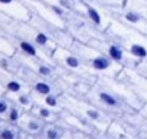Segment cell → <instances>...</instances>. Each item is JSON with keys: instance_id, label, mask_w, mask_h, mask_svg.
<instances>
[{"instance_id": "8992f818", "label": "cell", "mask_w": 147, "mask_h": 139, "mask_svg": "<svg viewBox=\"0 0 147 139\" xmlns=\"http://www.w3.org/2000/svg\"><path fill=\"white\" fill-rule=\"evenodd\" d=\"M87 15H88L90 20H91L95 26H100V25H101V15L98 13V10H97V9H94V7L88 6V7H87Z\"/></svg>"}, {"instance_id": "9c48e42d", "label": "cell", "mask_w": 147, "mask_h": 139, "mask_svg": "<svg viewBox=\"0 0 147 139\" xmlns=\"http://www.w3.org/2000/svg\"><path fill=\"white\" fill-rule=\"evenodd\" d=\"M45 138L46 139H59L61 138V130L55 126H49L45 130Z\"/></svg>"}, {"instance_id": "7a4b0ae2", "label": "cell", "mask_w": 147, "mask_h": 139, "mask_svg": "<svg viewBox=\"0 0 147 139\" xmlns=\"http://www.w3.org/2000/svg\"><path fill=\"white\" fill-rule=\"evenodd\" d=\"M100 100L107 105V106H111V108H117L120 103H118V99L115 96H113L111 93L108 92H100Z\"/></svg>"}, {"instance_id": "7402d4cb", "label": "cell", "mask_w": 147, "mask_h": 139, "mask_svg": "<svg viewBox=\"0 0 147 139\" xmlns=\"http://www.w3.org/2000/svg\"><path fill=\"white\" fill-rule=\"evenodd\" d=\"M52 10H53V13L58 15V16H63V13H65V9H63L62 6H52Z\"/></svg>"}, {"instance_id": "5b68a950", "label": "cell", "mask_w": 147, "mask_h": 139, "mask_svg": "<svg viewBox=\"0 0 147 139\" xmlns=\"http://www.w3.org/2000/svg\"><path fill=\"white\" fill-rule=\"evenodd\" d=\"M0 139H18V132L13 128L3 126L0 128Z\"/></svg>"}, {"instance_id": "30bf717a", "label": "cell", "mask_w": 147, "mask_h": 139, "mask_svg": "<svg viewBox=\"0 0 147 139\" xmlns=\"http://www.w3.org/2000/svg\"><path fill=\"white\" fill-rule=\"evenodd\" d=\"M7 119H9V122L16 123L20 119V110L18 108H15V106H10V109L7 112Z\"/></svg>"}, {"instance_id": "52a82bcc", "label": "cell", "mask_w": 147, "mask_h": 139, "mask_svg": "<svg viewBox=\"0 0 147 139\" xmlns=\"http://www.w3.org/2000/svg\"><path fill=\"white\" fill-rule=\"evenodd\" d=\"M33 89H35V92H36V93L43 95V96L49 95V93H51V90H52L51 85H48L46 82H36V83H35V86H33Z\"/></svg>"}, {"instance_id": "2e32d148", "label": "cell", "mask_w": 147, "mask_h": 139, "mask_svg": "<svg viewBox=\"0 0 147 139\" xmlns=\"http://www.w3.org/2000/svg\"><path fill=\"white\" fill-rule=\"evenodd\" d=\"M38 73L40 75V76H51L52 75V69L49 67V66H46V65H40L39 67H38Z\"/></svg>"}, {"instance_id": "e0dca14e", "label": "cell", "mask_w": 147, "mask_h": 139, "mask_svg": "<svg viewBox=\"0 0 147 139\" xmlns=\"http://www.w3.org/2000/svg\"><path fill=\"white\" fill-rule=\"evenodd\" d=\"M45 103H46L48 106H51V108H55V106L58 105V99H56V96H55V95L49 93V95H46V96H45Z\"/></svg>"}, {"instance_id": "6da1fadb", "label": "cell", "mask_w": 147, "mask_h": 139, "mask_svg": "<svg viewBox=\"0 0 147 139\" xmlns=\"http://www.w3.org/2000/svg\"><path fill=\"white\" fill-rule=\"evenodd\" d=\"M110 65H111V62L105 56H97L91 62V66H92V69H95V70H107V69L110 67Z\"/></svg>"}, {"instance_id": "3957f363", "label": "cell", "mask_w": 147, "mask_h": 139, "mask_svg": "<svg viewBox=\"0 0 147 139\" xmlns=\"http://www.w3.org/2000/svg\"><path fill=\"white\" fill-rule=\"evenodd\" d=\"M108 56L114 62H121L123 60V49L117 45H111L108 47Z\"/></svg>"}, {"instance_id": "44dd1931", "label": "cell", "mask_w": 147, "mask_h": 139, "mask_svg": "<svg viewBox=\"0 0 147 139\" xmlns=\"http://www.w3.org/2000/svg\"><path fill=\"white\" fill-rule=\"evenodd\" d=\"M18 100H19V103L23 105V106H29V105H30V98H29L28 95H20Z\"/></svg>"}, {"instance_id": "5bb4252c", "label": "cell", "mask_w": 147, "mask_h": 139, "mask_svg": "<svg viewBox=\"0 0 147 139\" xmlns=\"http://www.w3.org/2000/svg\"><path fill=\"white\" fill-rule=\"evenodd\" d=\"M124 19L127 20V22H130V23H138L140 20H141V16L138 15V13H136V12H127L125 13V16H124Z\"/></svg>"}, {"instance_id": "ba28073f", "label": "cell", "mask_w": 147, "mask_h": 139, "mask_svg": "<svg viewBox=\"0 0 147 139\" xmlns=\"http://www.w3.org/2000/svg\"><path fill=\"white\" fill-rule=\"evenodd\" d=\"M20 50H22L23 53H26L28 56H36V55H38V52H36V47H35L32 43L26 42V40L20 42Z\"/></svg>"}, {"instance_id": "4fadbf2b", "label": "cell", "mask_w": 147, "mask_h": 139, "mask_svg": "<svg viewBox=\"0 0 147 139\" xmlns=\"http://www.w3.org/2000/svg\"><path fill=\"white\" fill-rule=\"evenodd\" d=\"M65 63H66V66H69L72 69H77V67L81 66V60L77 56H72V55H69V56L65 57Z\"/></svg>"}, {"instance_id": "7c38bea8", "label": "cell", "mask_w": 147, "mask_h": 139, "mask_svg": "<svg viewBox=\"0 0 147 139\" xmlns=\"http://www.w3.org/2000/svg\"><path fill=\"white\" fill-rule=\"evenodd\" d=\"M6 89H7L10 93H19V92L22 90V85H20V82H18V80H9V82L6 83Z\"/></svg>"}, {"instance_id": "603a6c76", "label": "cell", "mask_w": 147, "mask_h": 139, "mask_svg": "<svg viewBox=\"0 0 147 139\" xmlns=\"http://www.w3.org/2000/svg\"><path fill=\"white\" fill-rule=\"evenodd\" d=\"M59 6H62L63 9H69L71 7V3H69V0H59Z\"/></svg>"}, {"instance_id": "ac0fdd59", "label": "cell", "mask_w": 147, "mask_h": 139, "mask_svg": "<svg viewBox=\"0 0 147 139\" xmlns=\"http://www.w3.org/2000/svg\"><path fill=\"white\" fill-rule=\"evenodd\" d=\"M9 109H10L9 102L5 100V99H0V115H7Z\"/></svg>"}, {"instance_id": "9a60e30c", "label": "cell", "mask_w": 147, "mask_h": 139, "mask_svg": "<svg viewBox=\"0 0 147 139\" xmlns=\"http://www.w3.org/2000/svg\"><path fill=\"white\" fill-rule=\"evenodd\" d=\"M35 42H36V45H39V46L48 45V35H46V33H38V35L35 36Z\"/></svg>"}, {"instance_id": "8fae6325", "label": "cell", "mask_w": 147, "mask_h": 139, "mask_svg": "<svg viewBox=\"0 0 147 139\" xmlns=\"http://www.w3.org/2000/svg\"><path fill=\"white\" fill-rule=\"evenodd\" d=\"M26 129H28L29 132H32V133H36V132H39V130L42 129V123H40L39 120H36V119H30V120L26 123Z\"/></svg>"}, {"instance_id": "cb8c5ba5", "label": "cell", "mask_w": 147, "mask_h": 139, "mask_svg": "<svg viewBox=\"0 0 147 139\" xmlns=\"http://www.w3.org/2000/svg\"><path fill=\"white\" fill-rule=\"evenodd\" d=\"M12 2H13V0H0V3H3V5H9Z\"/></svg>"}, {"instance_id": "d6986e66", "label": "cell", "mask_w": 147, "mask_h": 139, "mask_svg": "<svg viewBox=\"0 0 147 139\" xmlns=\"http://www.w3.org/2000/svg\"><path fill=\"white\" fill-rule=\"evenodd\" d=\"M38 115L42 118V119H48V118H51V110L48 109V108H39V110H38Z\"/></svg>"}, {"instance_id": "277c9868", "label": "cell", "mask_w": 147, "mask_h": 139, "mask_svg": "<svg viewBox=\"0 0 147 139\" xmlns=\"http://www.w3.org/2000/svg\"><path fill=\"white\" fill-rule=\"evenodd\" d=\"M130 52L133 56H136L137 59H146L147 57V49L143 45H131L130 46Z\"/></svg>"}, {"instance_id": "ffe728a7", "label": "cell", "mask_w": 147, "mask_h": 139, "mask_svg": "<svg viewBox=\"0 0 147 139\" xmlns=\"http://www.w3.org/2000/svg\"><path fill=\"white\" fill-rule=\"evenodd\" d=\"M87 116H88L90 119L98 120L101 115H100V112H98V110H95V109H88V110H87Z\"/></svg>"}]
</instances>
